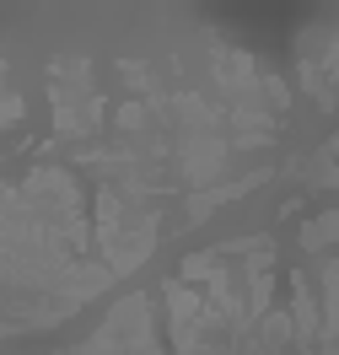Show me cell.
I'll list each match as a JSON object with an SVG mask.
<instances>
[{"instance_id": "cell-1", "label": "cell", "mask_w": 339, "mask_h": 355, "mask_svg": "<svg viewBox=\"0 0 339 355\" xmlns=\"http://www.w3.org/2000/svg\"><path fill=\"white\" fill-rule=\"evenodd\" d=\"M323 339H339V259L323 269Z\"/></svg>"}, {"instance_id": "cell-2", "label": "cell", "mask_w": 339, "mask_h": 355, "mask_svg": "<svg viewBox=\"0 0 339 355\" xmlns=\"http://www.w3.org/2000/svg\"><path fill=\"white\" fill-rule=\"evenodd\" d=\"M329 243H339V210L307 221V232H302V248H329Z\"/></svg>"}, {"instance_id": "cell-3", "label": "cell", "mask_w": 339, "mask_h": 355, "mask_svg": "<svg viewBox=\"0 0 339 355\" xmlns=\"http://www.w3.org/2000/svg\"><path fill=\"white\" fill-rule=\"evenodd\" d=\"M17 119H22V97H17V92H6V65H0V130H6V124H17Z\"/></svg>"}, {"instance_id": "cell-4", "label": "cell", "mask_w": 339, "mask_h": 355, "mask_svg": "<svg viewBox=\"0 0 339 355\" xmlns=\"http://www.w3.org/2000/svg\"><path fill=\"white\" fill-rule=\"evenodd\" d=\"M323 178H329V183H334V189H339V167H334V173H323Z\"/></svg>"}]
</instances>
